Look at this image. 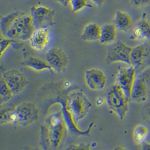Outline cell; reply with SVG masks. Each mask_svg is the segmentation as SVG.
I'll return each mask as SVG.
<instances>
[{
	"mask_svg": "<svg viewBox=\"0 0 150 150\" xmlns=\"http://www.w3.org/2000/svg\"><path fill=\"white\" fill-rule=\"evenodd\" d=\"M132 48L122 41H118L110 45L106 59L107 64H111L121 62L131 65L130 53Z\"/></svg>",
	"mask_w": 150,
	"mask_h": 150,
	"instance_id": "7",
	"label": "cell"
},
{
	"mask_svg": "<svg viewBox=\"0 0 150 150\" xmlns=\"http://www.w3.org/2000/svg\"><path fill=\"white\" fill-rule=\"evenodd\" d=\"M85 81L89 88L93 91H101L106 86L107 77L102 70L91 69L85 73Z\"/></svg>",
	"mask_w": 150,
	"mask_h": 150,
	"instance_id": "13",
	"label": "cell"
},
{
	"mask_svg": "<svg viewBox=\"0 0 150 150\" xmlns=\"http://www.w3.org/2000/svg\"><path fill=\"white\" fill-rule=\"evenodd\" d=\"M91 1L98 6H101L105 2V0H91Z\"/></svg>",
	"mask_w": 150,
	"mask_h": 150,
	"instance_id": "28",
	"label": "cell"
},
{
	"mask_svg": "<svg viewBox=\"0 0 150 150\" xmlns=\"http://www.w3.org/2000/svg\"><path fill=\"white\" fill-rule=\"evenodd\" d=\"M130 63L137 73H142L150 67V43H144L132 48Z\"/></svg>",
	"mask_w": 150,
	"mask_h": 150,
	"instance_id": "8",
	"label": "cell"
},
{
	"mask_svg": "<svg viewBox=\"0 0 150 150\" xmlns=\"http://www.w3.org/2000/svg\"><path fill=\"white\" fill-rule=\"evenodd\" d=\"M70 5L74 13H78L87 7H92V5L89 0H71Z\"/></svg>",
	"mask_w": 150,
	"mask_h": 150,
	"instance_id": "22",
	"label": "cell"
},
{
	"mask_svg": "<svg viewBox=\"0 0 150 150\" xmlns=\"http://www.w3.org/2000/svg\"><path fill=\"white\" fill-rule=\"evenodd\" d=\"M130 39L139 41L150 40V21L145 15L133 29Z\"/></svg>",
	"mask_w": 150,
	"mask_h": 150,
	"instance_id": "15",
	"label": "cell"
},
{
	"mask_svg": "<svg viewBox=\"0 0 150 150\" xmlns=\"http://www.w3.org/2000/svg\"><path fill=\"white\" fill-rule=\"evenodd\" d=\"M117 29L114 24H106L101 27L100 42L103 45H111L116 42Z\"/></svg>",
	"mask_w": 150,
	"mask_h": 150,
	"instance_id": "19",
	"label": "cell"
},
{
	"mask_svg": "<svg viewBox=\"0 0 150 150\" xmlns=\"http://www.w3.org/2000/svg\"><path fill=\"white\" fill-rule=\"evenodd\" d=\"M59 4H60L64 6H68L70 5V2L71 0H54Z\"/></svg>",
	"mask_w": 150,
	"mask_h": 150,
	"instance_id": "27",
	"label": "cell"
},
{
	"mask_svg": "<svg viewBox=\"0 0 150 150\" xmlns=\"http://www.w3.org/2000/svg\"><path fill=\"white\" fill-rule=\"evenodd\" d=\"M136 74V69L130 65L128 68H120L116 75V84L122 88L129 100Z\"/></svg>",
	"mask_w": 150,
	"mask_h": 150,
	"instance_id": "11",
	"label": "cell"
},
{
	"mask_svg": "<svg viewBox=\"0 0 150 150\" xmlns=\"http://www.w3.org/2000/svg\"><path fill=\"white\" fill-rule=\"evenodd\" d=\"M15 41L14 40L7 38L5 37H4V38H1V57L6 52L8 48Z\"/></svg>",
	"mask_w": 150,
	"mask_h": 150,
	"instance_id": "23",
	"label": "cell"
},
{
	"mask_svg": "<svg viewBox=\"0 0 150 150\" xmlns=\"http://www.w3.org/2000/svg\"><path fill=\"white\" fill-rule=\"evenodd\" d=\"M1 35L15 41L29 40L35 29L30 14L15 11L1 18Z\"/></svg>",
	"mask_w": 150,
	"mask_h": 150,
	"instance_id": "1",
	"label": "cell"
},
{
	"mask_svg": "<svg viewBox=\"0 0 150 150\" xmlns=\"http://www.w3.org/2000/svg\"><path fill=\"white\" fill-rule=\"evenodd\" d=\"M114 24L117 30L127 32L133 25V19L129 14L124 11L117 10L114 19Z\"/></svg>",
	"mask_w": 150,
	"mask_h": 150,
	"instance_id": "16",
	"label": "cell"
},
{
	"mask_svg": "<svg viewBox=\"0 0 150 150\" xmlns=\"http://www.w3.org/2000/svg\"><path fill=\"white\" fill-rule=\"evenodd\" d=\"M14 95L21 93L29 84L27 76L19 70L13 69L5 71L1 76Z\"/></svg>",
	"mask_w": 150,
	"mask_h": 150,
	"instance_id": "9",
	"label": "cell"
},
{
	"mask_svg": "<svg viewBox=\"0 0 150 150\" xmlns=\"http://www.w3.org/2000/svg\"><path fill=\"white\" fill-rule=\"evenodd\" d=\"M101 32V26L96 23L87 24L83 30L81 39L85 42L100 41Z\"/></svg>",
	"mask_w": 150,
	"mask_h": 150,
	"instance_id": "17",
	"label": "cell"
},
{
	"mask_svg": "<svg viewBox=\"0 0 150 150\" xmlns=\"http://www.w3.org/2000/svg\"><path fill=\"white\" fill-rule=\"evenodd\" d=\"M66 134V125L62 112L50 116L42 127L41 144L45 149L57 150Z\"/></svg>",
	"mask_w": 150,
	"mask_h": 150,
	"instance_id": "2",
	"label": "cell"
},
{
	"mask_svg": "<svg viewBox=\"0 0 150 150\" xmlns=\"http://www.w3.org/2000/svg\"><path fill=\"white\" fill-rule=\"evenodd\" d=\"M22 65L37 71L49 70L52 72L53 69L47 61L35 56H29L21 63Z\"/></svg>",
	"mask_w": 150,
	"mask_h": 150,
	"instance_id": "18",
	"label": "cell"
},
{
	"mask_svg": "<svg viewBox=\"0 0 150 150\" xmlns=\"http://www.w3.org/2000/svg\"><path fill=\"white\" fill-rule=\"evenodd\" d=\"M143 76L144 81L146 83V85L149 91V96L150 98V67L146 69L142 73H141Z\"/></svg>",
	"mask_w": 150,
	"mask_h": 150,
	"instance_id": "24",
	"label": "cell"
},
{
	"mask_svg": "<svg viewBox=\"0 0 150 150\" xmlns=\"http://www.w3.org/2000/svg\"><path fill=\"white\" fill-rule=\"evenodd\" d=\"M30 14L35 28H50L55 24V11L45 5L33 6Z\"/></svg>",
	"mask_w": 150,
	"mask_h": 150,
	"instance_id": "6",
	"label": "cell"
},
{
	"mask_svg": "<svg viewBox=\"0 0 150 150\" xmlns=\"http://www.w3.org/2000/svg\"><path fill=\"white\" fill-rule=\"evenodd\" d=\"M14 93L8 87L6 83L1 77L0 79V103L3 105L10 100L14 96Z\"/></svg>",
	"mask_w": 150,
	"mask_h": 150,
	"instance_id": "21",
	"label": "cell"
},
{
	"mask_svg": "<svg viewBox=\"0 0 150 150\" xmlns=\"http://www.w3.org/2000/svg\"><path fill=\"white\" fill-rule=\"evenodd\" d=\"M149 99V91L143 76L141 73L137 72L135 81L132 90L130 100L136 103H142L146 102Z\"/></svg>",
	"mask_w": 150,
	"mask_h": 150,
	"instance_id": "14",
	"label": "cell"
},
{
	"mask_svg": "<svg viewBox=\"0 0 150 150\" xmlns=\"http://www.w3.org/2000/svg\"><path fill=\"white\" fill-rule=\"evenodd\" d=\"M67 105L74 122L76 123L87 116L92 103L82 90H76L69 94Z\"/></svg>",
	"mask_w": 150,
	"mask_h": 150,
	"instance_id": "3",
	"label": "cell"
},
{
	"mask_svg": "<svg viewBox=\"0 0 150 150\" xmlns=\"http://www.w3.org/2000/svg\"><path fill=\"white\" fill-rule=\"evenodd\" d=\"M142 149L143 150H150V144L144 143L142 144Z\"/></svg>",
	"mask_w": 150,
	"mask_h": 150,
	"instance_id": "29",
	"label": "cell"
},
{
	"mask_svg": "<svg viewBox=\"0 0 150 150\" xmlns=\"http://www.w3.org/2000/svg\"><path fill=\"white\" fill-rule=\"evenodd\" d=\"M15 125L27 127L37 121L40 117L39 110L32 103H21L14 106Z\"/></svg>",
	"mask_w": 150,
	"mask_h": 150,
	"instance_id": "5",
	"label": "cell"
},
{
	"mask_svg": "<svg viewBox=\"0 0 150 150\" xmlns=\"http://www.w3.org/2000/svg\"><path fill=\"white\" fill-rule=\"evenodd\" d=\"M150 134L149 128L144 125H139L134 130L133 138L134 142L138 144L145 143Z\"/></svg>",
	"mask_w": 150,
	"mask_h": 150,
	"instance_id": "20",
	"label": "cell"
},
{
	"mask_svg": "<svg viewBox=\"0 0 150 150\" xmlns=\"http://www.w3.org/2000/svg\"><path fill=\"white\" fill-rule=\"evenodd\" d=\"M106 103V97H98V98L96 100V105L97 106H102L105 103Z\"/></svg>",
	"mask_w": 150,
	"mask_h": 150,
	"instance_id": "26",
	"label": "cell"
},
{
	"mask_svg": "<svg viewBox=\"0 0 150 150\" xmlns=\"http://www.w3.org/2000/svg\"><path fill=\"white\" fill-rule=\"evenodd\" d=\"M131 3L137 7H142L150 4V0H131Z\"/></svg>",
	"mask_w": 150,
	"mask_h": 150,
	"instance_id": "25",
	"label": "cell"
},
{
	"mask_svg": "<svg viewBox=\"0 0 150 150\" xmlns=\"http://www.w3.org/2000/svg\"><path fill=\"white\" fill-rule=\"evenodd\" d=\"M46 60L51 68L57 73L63 72L69 64V57L68 54L61 48L54 47L47 51Z\"/></svg>",
	"mask_w": 150,
	"mask_h": 150,
	"instance_id": "10",
	"label": "cell"
},
{
	"mask_svg": "<svg viewBox=\"0 0 150 150\" xmlns=\"http://www.w3.org/2000/svg\"><path fill=\"white\" fill-rule=\"evenodd\" d=\"M51 33L50 28H35L29 39L31 47L36 51L45 50L50 43Z\"/></svg>",
	"mask_w": 150,
	"mask_h": 150,
	"instance_id": "12",
	"label": "cell"
},
{
	"mask_svg": "<svg viewBox=\"0 0 150 150\" xmlns=\"http://www.w3.org/2000/svg\"><path fill=\"white\" fill-rule=\"evenodd\" d=\"M106 99L110 109L123 120L129 110V100L122 88L115 83L108 90Z\"/></svg>",
	"mask_w": 150,
	"mask_h": 150,
	"instance_id": "4",
	"label": "cell"
}]
</instances>
